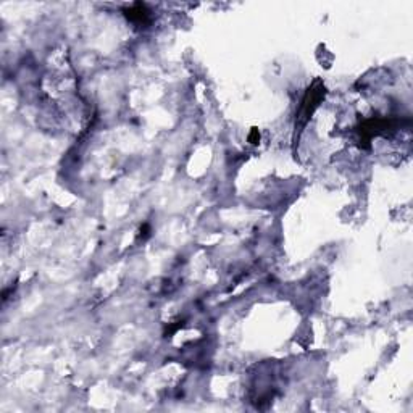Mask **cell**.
<instances>
[{
  "mask_svg": "<svg viewBox=\"0 0 413 413\" xmlns=\"http://www.w3.org/2000/svg\"><path fill=\"white\" fill-rule=\"evenodd\" d=\"M150 233H152V228L149 226V223H144L141 226V230H139V237H141L142 240L149 239L150 237Z\"/></svg>",
  "mask_w": 413,
  "mask_h": 413,
  "instance_id": "obj_4",
  "label": "cell"
},
{
  "mask_svg": "<svg viewBox=\"0 0 413 413\" xmlns=\"http://www.w3.org/2000/svg\"><path fill=\"white\" fill-rule=\"evenodd\" d=\"M397 124V119L392 118H384V117H371L363 119L358 126L357 131L360 136V144L361 147H370V141L373 139V136H381L387 132L389 129H394Z\"/></svg>",
  "mask_w": 413,
  "mask_h": 413,
  "instance_id": "obj_2",
  "label": "cell"
},
{
  "mask_svg": "<svg viewBox=\"0 0 413 413\" xmlns=\"http://www.w3.org/2000/svg\"><path fill=\"white\" fill-rule=\"evenodd\" d=\"M249 142L250 144H258L260 142V131L257 129V128H252V131H250V134H249Z\"/></svg>",
  "mask_w": 413,
  "mask_h": 413,
  "instance_id": "obj_6",
  "label": "cell"
},
{
  "mask_svg": "<svg viewBox=\"0 0 413 413\" xmlns=\"http://www.w3.org/2000/svg\"><path fill=\"white\" fill-rule=\"evenodd\" d=\"M123 13L131 23L137 24V26H147L152 23L150 10L145 3H132L129 7L123 8Z\"/></svg>",
  "mask_w": 413,
  "mask_h": 413,
  "instance_id": "obj_3",
  "label": "cell"
},
{
  "mask_svg": "<svg viewBox=\"0 0 413 413\" xmlns=\"http://www.w3.org/2000/svg\"><path fill=\"white\" fill-rule=\"evenodd\" d=\"M184 326V321H176V325H168V328H167V331H165V336H171V334H175L177 329L179 328H182Z\"/></svg>",
  "mask_w": 413,
  "mask_h": 413,
  "instance_id": "obj_5",
  "label": "cell"
},
{
  "mask_svg": "<svg viewBox=\"0 0 413 413\" xmlns=\"http://www.w3.org/2000/svg\"><path fill=\"white\" fill-rule=\"evenodd\" d=\"M326 95V87L323 84L321 79H315L313 84L310 86L307 91H305L300 105H298V110L295 113V126H294V142H297L298 136L303 131V128L307 126L308 119L312 118V115L315 113V110L318 109V105L321 104V100L325 99Z\"/></svg>",
  "mask_w": 413,
  "mask_h": 413,
  "instance_id": "obj_1",
  "label": "cell"
}]
</instances>
